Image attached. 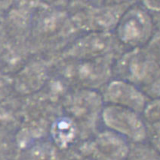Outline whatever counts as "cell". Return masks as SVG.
Here are the masks:
<instances>
[{
	"mask_svg": "<svg viewBox=\"0 0 160 160\" xmlns=\"http://www.w3.org/2000/svg\"><path fill=\"white\" fill-rule=\"evenodd\" d=\"M72 76L79 81L87 85L99 84L105 79L107 68L101 63L93 61H83L75 66Z\"/></svg>",
	"mask_w": 160,
	"mask_h": 160,
	"instance_id": "obj_6",
	"label": "cell"
},
{
	"mask_svg": "<svg viewBox=\"0 0 160 160\" xmlns=\"http://www.w3.org/2000/svg\"><path fill=\"white\" fill-rule=\"evenodd\" d=\"M104 94L106 100L112 105L126 108L135 112L141 111L145 106L142 92L126 81H113L108 85Z\"/></svg>",
	"mask_w": 160,
	"mask_h": 160,
	"instance_id": "obj_3",
	"label": "cell"
},
{
	"mask_svg": "<svg viewBox=\"0 0 160 160\" xmlns=\"http://www.w3.org/2000/svg\"><path fill=\"white\" fill-rule=\"evenodd\" d=\"M126 65L125 72L128 74V78L133 81H143L147 76L150 77L153 73L155 66L147 57L144 54H135L129 59H126Z\"/></svg>",
	"mask_w": 160,
	"mask_h": 160,
	"instance_id": "obj_7",
	"label": "cell"
},
{
	"mask_svg": "<svg viewBox=\"0 0 160 160\" xmlns=\"http://www.w3.org/2000/svg\"><path fill=\"white\" fill-rule=\"evenodd\" d=\"M119 38L131 46L144 44L150 38L152 23L150 17L140 8H131L122 15L116 25Z\"/></svg>",
	"mask_w": 160,
	"mask_h": 160,
	"instance_id": "obj_1",
	"label": "cell"
},
{
	"mask_svg": "<svg viewBox=\"0 0 160 160\" xmlns=\"http://www.w3.org/2000/svg\"><path fill=\"white\" fill-rule=\"evenodd\" d=\"M95 144L98 152L110 160H124L128 155V147L118 135L104 133L100 135Z\"/></svg>",
	"mask_w": 160,
	"mask_h": 160,
	"instance_id": "obj_5",
	"label": "cell"
},
{
	"mask_svg": "<svg viewBox=\"0 0 160 160\" xmlns=\"http://www.w3.org/2000/svg\"><path fill=\"white\" fill-rule=\"evenodd\" d=\"M122 1H123V0H122ZM116 2H117V0H116Z\"/></svg>",
	"mask_w": 160,
	"mask_h": 160,
	"instance_id": "obj_9",
	"label": "cell"
},
{
	"mask_svg": "<svg viewBox=\"0 0 160 160\" xmlns=\"http://www.w3.org/2000/svg\"><path fill=\"white\" fill-rule=\"evenodd\" d=\"M111 44V38L104 32H94L80 38L70 53L76 57H94L106 53Z\"/></svg>",
	"mask_w": 160,
	"mask_h": 160,
	"instance_id": "obj_4",
	"label": "cell"
},
{
	"mask_svg": "<svg viewBox=\"0 0 160 160\" xmlns=\"http://www.w3.org/2000/svg\"><path fill=\"white\" fill-rule=\"evenodd\" d=\"M51 135L59 147H66L75 138L76 126L70 119L62 117L54 122Z\"/></svg>",
	"mask_w": 160,
	"mask_h": 160,
	"instance_id": "obj_8",
	"label": "cell"
},
{
	"mask_svg": "<svg viewBox=\"0 0 160 160\" xmlns=\"http://www.w3.org/2000/svg\"><path fill=\"white\" fill-rule=\"evenodd\" d=\"M104 122L110 129L134 141L145 138V127L135 111L121 106L111 105L104 111Z\"/></svg>",
	"mask_w": 160,
	"mask_h": 160,
	"instance_id": "obj_2",
	"label": "cell"
}]
</instances>
